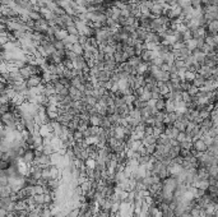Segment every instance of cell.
Wrapping results in <instances>:
<instances>
[{
    "label": "cell",
    "instance_id": "1",
    "mask_svg": "<svg viewBox=\"0 0 218 217\" xmlns=\"http://www.w3.org/2000/svg\"><path fill=\"white\" fill-rule=\"evenodd\" d=\"M193 148L197 150L198 152H207V144L203 142L201 138H198V139L193 141Z\"/></svg>",
    "mask_w": 218,
    "mask_h": 217
},
{
    "label": "cell",
    "instance_id": "2",
    "mask_svg": "<svg viewBox=\"0 0 218 217\" xmlns=\"http://www.w3.org/2000/svg\"><path fill=\"white\" fill-rule=\"evenodd\" d=\"M103 116L101 115V114H98V113H93V114H91V116H89V125H94V127H100V124H101V119H102Z\"/></svg>",
    "mask_w": 218,
    "mask_h": 217
},
{
    "label": "cell",
    "instance_id": "3",
    "mask_svg": "<svg viewBox=\"0 0 218 217\" xmlns=\"http://www.w3.org/2000/svg\"><path fill=\"white\" fill-rule=\"evenodd\" d=\"M126 63L131 66V68H137L140 63H142V59H140V56H138V55H134V56H131V58H129L128 60H126Z\"/></svg>",
    "mask_w": 218,
    "mask_h": 217
},
{
    "label": "cell",
    "instance_id": "4",
    "mask_svg": "<svg viewBox=\"0 0 218 217\" xmlns=\"http://www.w3.org/2000/svg\"><path fill=\"white\" fill-rule=\"evenodd\" d=\"M204 83H206V79H204V78H203L200 74H198V73H197V74H195V78L193 79V82H192V84H193V86H195V87H198V88H200V87H201Z\"/></svg>",
    "mask_w": 218,
    "mask_h": 217
},
{
    "label": "cell",
    "instance_id": "5",
    "mask_svg": "<svg viewBox=\"0 0 218 217\" xmlns=\"http://www.w3.org/2000/svg\"><path fill=\"white\" fill-rule=\"evenodd\" d=\"M166 106V99L165 97H159L158 100H156V110L157 111H163Z\"/></svg>",
    "mask_w": 218,
    "mask_h": 217
},
{
    "label": "cell",
    "instance_id": "6",
    "mask_svg": "<svg viewBox=\"0 0 218 217\" xmlns=\"http://www.w3.org/2000/svg\"><path fill=\"white\" fill-rule=\"evenodd\" d=\"M172 125L178 129L179 132H185V128H186V123H185V121H182V120H180V119L176 120Z\"/></svg>",
    "mask_w": 218,
    "mask_h": 217
},
{
    "label": "cell",
    "instance_id": "7",
    "mask_svg": "<svg viewBox=\"0 0 218 217\" xmlns=\"http://www.w3.org/2000/svg\"><path fill=\"white\" fill-rule=\"evenodd\" d=\"M65 31L68 32V35H72V36H78V31L75 28V24L74 23H70V24H68L65 27Z\"/></svg>",
    "mask_w": 218,
    "mask_h": 217
},
{
    "label": "cell",
    "instance_id": "8",
    "mask_svg": "<svg viewBox=\"0 0 218 217\" xmlns=\"http://www.w3.org/2000/svg\"><path fill=\"white\" fill-rule=\"evenodd\" d=\"M69 50H72L73 52H75L77 55H83V47H82L78 42H75V44H73L72 46H70V49Z\"/></svg>",
    "mask_w": 218,
    "mask_h": 217
},
{
    "label": "cell",
    "instance_id": "9",
    "mask_svg": "<svg viewBox=\"0 0 218 217\" xmlns=\"http://www.w3.org/2000/svg\"><path fill=\"white\" fill-rule=\"evenodd\" d=\"M176 141H178L179 143H181V142H185V141H192L190 139V137L185 133V132H179V134H178V137H176ZM193 142V141H192Z\"/></svg>",
    "mask_w": 218,
    "mask_h": 217
},
{
    "label": "cell",
    "instance_id": "10",
    "mask_svg": "<svg viewBox=\"0 0 218 217\" xmlns=\"http://www.w3.org/2000/svg\"><path fill=\"white\" fill-rule=\"evenodd\" d=\"M195 74H197V73H193V72L186 70L185 74H184V80H185V82H187V83H192L193 79L195 78Z\"/></svg>",
    "mask_w": 218,
    "mask_h": 217
},
{
    "label": "cell",
    "instance_id": "11",
    "mask_svg": "<svg viewBox=\"0 0 218 217\" xmlns=\"http://www.w3.org/2000/svg\"><path fill=\"white\" fill-rule=\"evenodd\" d=\"M75 58H77V54L75 52H73L72 50H65V59L73 61Z\"/></svg>",
    "mask_w": 218,
    "mask_h": 217
},
{
    "label": "cell",
    "instance_id": "12",
    "mask_svg": "<svg viewBox=\"0 0 218 217\" xmlns=\"http://www.w3.org/2000/svg\"><path fill=\"white\" fill-rule=\"evenodd\" d=\"M135 99H137V97H135L133 93H131V94H126V96H122V100H124V102L128 104V105H131L133 101H134Z\"/></svg>",
    "mask_w": 218,
    "mask_h": 217
},
{
    "label": "cell",
    "instance_id": "13",
    "mask_svg": "<svg viewBox=\"0 0 218 217\" xmlns=\"http://www.w3.org/2000/svg\"><path fill=\"white\" fill-rule=\"evenodd\" d=\"M186 92L190 94V96L193 97V96H195V94L199 92V88H198V87H195V86H193V84H190V87L187 88V91H186Z\"/></svg>",
    "mask_w": 218,
    "mask_h": 217
},
{
    "label": "cell",
    "instance_id": "14",
    "mask_svg": "<svg viewBox=\"0 0 218 217\" xmlns=\"http://www.w3.org/2000/svg\"><path fill=\"white\" fill-rule=\"evenodd\" d=\"M176 4H178L181 9H185V8L190 7V0H178V2H176Z\"/></svg>",
    "mask_w": 218,
    "mask_h": 217
}]
</instances>
